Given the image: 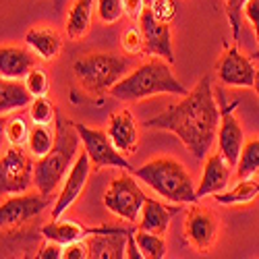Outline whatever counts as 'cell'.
I'll return each instance as SVG.
<instances>
[{
  "instance_id": "obj_1",
  "label": "cell",
  "mask_w": 259,
  "mask_h": 259,
  "mask_svg": "<svg viewBox=\"0 0 259 259\" xmlns=\"http://www.w3.org/2000/svg\"><path fill=\"white\" fill-rule=\"evenodd\" d=\"M220 122V108L213 96V85L209 75L201 77L183 100L170 106L166 112L143 122L147 128H164L175 133L181 143L195 156L197 160L207 158L209 149L215 141Z\"/></svg>"
},
{
  "instance_id": "obj_2",
  "label": "cell",
  "mask_w": 259,
  "mask_h": 259,
  "mask_svg": "<svg viewBox=\"0 0 259 259\" xmlns=\"http://www.w3.org/2000/svg\"><path fill=\"white\" fill-rule=\"evenodd\" d=\"M187 96L189 90L172 75L170 62L154 56L141 67L126 73L116 85H112L110 96L120 102H139L152 96Z\"/></svg>"
},
{
  "instance_id": "obj_3",
  "label": "cell",
  "mask_w": 259,
  "mask_h": 259,
  "mask_svg": "<svg viewBox=\"0 0 259 259\" xmlns=\"http://www.w3.org/2000/svg\"><path fill=\"white\" fill-rule=\"evenodd\" d=\"M81 137L75 128V122L69 118H56V141L50 154L39 158L33 164V185L39 193L52 195L58 189L60 181H64L67 172L71 170L73 162L77 160Z\"/></svg>"
},
{
  "instance_id": "obj_4",
  "label": "cell",
  "mask_w": 259,
  "mask_h": 259,
  "mask_svg": "<svg viewBox=\"0 0 259 259\" xmlns=\"http://www.w3.org/2000/svg\"><path fill=\"white\" fill-rule=\"evenodd\" d=\"M133 175L147 185L152 191L170 203L177 205H189L197 203V187L193 185V179L187 172V168L172 158H156L152 162L143 164L141 168L133 170Z\"/></svg>"
},
{
  "instance_id": "obj_5",
  "label": "cell",
  "mask_w": 259,
  "mask_h": 259,
  "mask_svg": "<svg viewBox=\"0 0 259 259\" xmlns=\"http://www.w3.org/2000/svg\"><path fill=\"white\" fill-rule=\"evenodd\" d=\"M131 58L110 54V52H96L81 56L73 62V73L83 85V90L92 96H102L112 90L128 71H131Z\"/></svg>"
},
{
  "instance_id": "obj_6",
  "label": "cell",
  "mask_w": 259,
  "mask_h": 259,
  "mask_svg": "<svg viewBox=\"0 0 259 259\" xmlns=\"http://www.w3.org/2000/svg\"><path fill=\"white\" fill-rule=\"evenodd\" d=\"M145 201H147V195L141 191L135 177H131V175L116 177L104 195L106 209L112 211L114 215H118V218L126 220L128 224L139 222Z\"/></svg>"
},
{
  "instance_id": "obj_7",
  "label": "cell",
  "mask_w": 259,
  "mask_h": 259,
  "mask_svg": "<svg viewBox=\"0 0 259 259\" xmlns=\"http://www.w3.org/2000/svg\"><path fill=\"white\" fill-rule=\"evenodd\" d=\"M215 100H218L220 108V122H218V133H215V141H218V152L224 156V160L236 168L245 145V133L241 122L236 120L234 110L239 108V100L226 102L224 90H215Z\"/></svg>"
},
{
  "instance_id": "obj_8",
  "label": "cell",
  "mask_w": 259,
  "mask_h": 259,
  "mask_svg": "<svg viewBox=\"0 0 259 259\" xmlns=\"http://www.w3.org/2000/svg\"><path fill=\"white\" fill-rule=\"evenodd\" d=\"M75 128L77 133L81 137V145L85 149V154L90 156L92 164H94V170H100V168H122V170H128L133 172L135 168L131 166V162H128L122 152H118V149L114 147L112 139L108 133L100 131V128H92L88 124L83 122H75Z\"/></svg>"
},
{
  "instance_id": "obj_9",
  "label": "cell",
  "mask_w": 259,
  "mask_h": 259,
  "mask_svg": "<svg viewBox=\"0 0 259 259\" xmlns=\"http://www.w3.org/2000/svg\"><path fill=\"white\" fill-rule=\"evenodd\" d=\"M33 183V162L21 149V145H11L0 156V195H19L27 193Z\"/></svg>"
},
{
  "instance_id": "obj_10",
  "label": "cell",
  "mask_w": 259,
  "mask_h": 259,
  "mask_svg": "<svg viewBox=\"0 0 259 259\" xmlns=\"http://www.w3.org/2000/svg\"><path fill=\"white\" fill-rule=\"evenodd\" d=\"M218 215L209 207H203L199 203L191 205L185 220V239L193 249H197L199 253L209 251L218 239Z\"/></svg>"
},
{
  "instance_id": "obj_11",
  "label": "cell",
  "mask_w": 259,
  "mask_h": 259,
  "mask_svg": "<svg viewBox=\"0 0 259 259\" xmlns=\"http://www.w3.org/2000/svg\"><path fill=\"white\" fill-rule=\"evenodd\" d=\"M215 75L226 88H253L257 67L236 46H226L215 62Z\"/></svg>"
},
{
  "instance_id": "obj_12",
  "label": "cell",
  "mask_w": 259,
  "mask_h": 259,
  "mask_svg": "<svg viewBox=\"0 0 259 259\" xmlns=\"http://www.w3.org/2000/svg\"><path fill=\"white\" fill-rule=\"evenodd\" d=\"M139 29L143 33L145 48L143 52L149 56L164 58L166 62L175 64V50H172V35H170V25L166 21L158 19L152 11L145 7V11L139 17Z\"/></svg>"
},
{
  "instance_id": "obj_13",
  "label": "cell",
  "mask_w": 259,
  "mask_h": 259,
  "mask_svg": "<svg viewBox=\"0 0 259 259\" xmlns=\"http://www.w3.org/2000/svg\"><path fill=\"white\" fill-rule=\"evenodd\" d=\"M50 197L52 195H44V193H19V195L7 199L0 205V228L17 226L35 218L50 205Z\"/></svg>"
},
{
  "instance_id": "obj_14",
  "label": "cell",
  "mask_w": 259,
  "mask_h": 259,
  "mask_svg": "<svg viewBox=\"0 0 259 259\" xmlns=\"http://www.w3.org/2000/svg\"><path fill=\"white\" fill-rule=\"evenodd\" d=\"M90 175H92V160L88 154H79V158L73 162L71 170L67 172L64 177V183H62V189H60V195L52 207V220H58L60 215L67 211L79 197L90 181Z\"/></svg>"
},
{
  "instance_id": "obj_15",
  "label": "cell",
  "mask_w": 259,
  "mask_h": 259,
  "mask_svg": "<svg viewBox=\"0 0 259 259\" xmlns=\"http://www.w3.org/2000/svg\"><path fill=\"white\" fill-rule=\"evenodd\" d=\"M124 228H118V226H96V228H85L81 226L79 222H73V220H52L50 224H46L41 228V234H44L46 241H52V243H58V245H69V243H75V241H83L85 236H92V234H100V232H120Z\"/></svg>"
},
{
  "instance_id": "obj_16",
  "label": "cell",
  "mask_w": 259,
  "mask_h": 259,
  "mask_svg": "<svg viewBox=\"0 0 259 259\" xmlns=\"http://www.w3.org/2000/svg\"><path fill=\"white\" fill-rule=\"evenodd\" d=\"M232 177V166L224 160V156L218 154H209L205 164H203V172H201V181L197 185V197H209L215 195L220 191H226L228 183Z\"/></svg>"
},
{
  "instance_id": "obj_17",
  "label": "cell",
  "mask_w": 259,
  "mask_h": 259,
  "mask_svg": "<svg viewBox=\"0 0 259 259\" xmlns=\"http://www.w3.org/2000/svg\"><path fill=\"white\" fill-rule=\"evenodd\" d=\"M108 135H110L114 147L122 154H133L137 149V122L131 114V110H122L114 112L108 118Z\"/></svg>"
},
{
  "instance_id": "obj_18",
  "label": "cell",
  "mask_w": 259,
  "mask_h": 259,
  "mask_svg": "<svg viewBox=\"0 0 259 259\" xmlns=\"http://www.w3.org/2000/svg\"><path fill=\"white\" fill-rule=\"evenodd\" d=\"M126 232L128 228L120 232L92 234V239H88L90 257L92 259H124L126 257Z\"/></svg>"
},
{
  "instance_id": "obj_19",
  "label": "cell",
  "mask_w": 259,
  "mask_h": 259,
  "mask_svg": "<svg viewBox=\"0 0 259 259\" xmlns=\"http://www.w3.org/2000/svg\"><path fill=\"white\" fill-rule=\"evenodd\" d=\"M35 67V58L31 52L17 48V46H3L0 48V77L19 81L27 77V73Z\"/></svg>"
},
{
  "instance_id": "obj_20",
  "label": "cell",
  "mask_w": 259,
  "mask_h": 259,
  "mask_svg": "<svg viewBox=\"0 0 259 259\" xmlns=\"http://www.w3.org/2000/svg\"><path fill=\"white\" fill-rule=\"evenodd\" d=\"M183 205H162L160 201L156 199H149L143 203V209H141V220H139V228L143 230H149V232H156V234H166L168 226H170V220L172 215L179 213Z\"/></svg>"
},
{
  "instance_id": "obj_21",
  "label": "cell",
  "mask_w": 259,
  "mask_h": 259,
  "mask_svg": "<svg viewBox=\"0 0 259 259\" xmlns=\"http://www.w3.org/2000/svg\"><path fill=\"white\" fill-rule=\"evenodd\" d=\"M25 41L33 50V54L41 60H52L62 50L60 35L50 27H31L25 33Z\"/></svg>"
},
{
  "instance_id": "obj_22",
  "label": "cell",
  "mask_w": 259,
  "mask_h": 259,
  "mask_svg": "<svg viewBox=\"0 0 259 259\" xmlns=\"http://www.w3.org/2000/svg\"><path fill=\"white\" fill-rule=\"evenodd\" d=\"M33 96L27 92L25 83L0 77V114L17 112L21 108H27Z\"/></svg>"
},
{
  "instance_id": "obj_23",
  "label": "cell",
  "mask_w": 259,
  "mask_h": 259,
  "mask_svg": "<svg viewBox=\"0 0 259 259\" xmlns=\"http://www.w3.org/2000/svg\"><path fill=\"white\" fill-rule=\"evenodd\" d=\"M259 197V181L253 179H239L232 189L215 193L213 199L220 205H245Z\"/></svg>"
},
{
  "instance_id": "obj_24",
  "label": "cell",
  "mask_w": 259,
  "mask_h": 259,
  "mask_svg": "<svg viewBox=\"0 0 259 259\" xmlns=\"http://www.w3.org/2000/svg\"><path fill=\"white\" fill-rule=\"evenodd\" d=\"M94 0H75L67 15V35L71 39H81L92 27Z\"/></svg>"
},
{
  "instance_id": "obj_25",
  "label": "cell",
  "mask_w": 259,
  "mask_h": 259,
  "mask_svg": "<svg viewBox=\"0 0 259 259\" xmlns=\"http://www.w3.org/2000/svg\"><path fill=\"white\" fill-rule=\"evenodd\" d=\"M54 141H56V133H52L50 124H33V128L29 131V139H27V152L35 160H39L50 154V149L54 147Z\"/></svg>"
},
{
  "instance_id": "obj_26",
  "label": "cell",
  "mask_w": 259,
  "mask_h": 259,
  "mask_svg": "<svg viewBox=\"0 0 259 259\" xmlns=\"http://www.w3.org/2000/svg\"><path fill=\"white\" fill-rule=\"evenodd\" d=\"M257 172H259V137H253L243 145L239 164H236V179H251Z\"/></svg>"
},
{
  "instance_id": "obj_27",
  "label": "cell",
  "mask_w": 259,
  "mask_h": 259,
  "mask_svg": "<svg viewBox=\"0 0 259 259\" xmlns=\"http://www.w3.org/2000/svg\"><path fill=\"white\" fill-rule=\"evenodd\" d=\"M135 241L143 253V257L149 259H162L166 257V241H164V234H156V232H149V230H135Z\"/></svg>"
},
{
  "instance_id": "obj_28",
  "label": "cell",
  "mask_w": 259,
  "mask_h": 259,
  "mask_svg": "<svg viewBox=\"0 0 259 259\" xmlns=\"http://www.w3.org/2000/svg\"><path fill=\"white\" fill-rule=\"evenodd\" d=\"M54 118H56L54 106L46 96L31 100V104H29V120L33 124H52Z\"/></svg>"
},
{
  "instance_id": "obj_29",
  "label": "cell",
  "mask_w": 259,
  "mask_h": 259,
  "mask_svg": "<svg viewBox=\"0 0 259 259\" xmlns=\"http://www.w3.org/2000/svg\"><path fill=\"white\" fill-rule=\"evenodd\" d=\"M25 88H27V92H29L33 98L48 96V90H50L48 73H46L44 69L33 67V69L27 73V77H25Z\"/></svg>"
},
{
  "instance_id": "obj_30",
  "label": "cell",
  "mask_w": 259,
  "mask_h": 259,
  "mask_svg": "<svg viewBox=\"0 0 259 259\" xmlns=\"http://www.w3.org/2000/svg\"><path fill=\"white\" fill-rule=\"evenodd\" d=\"M29 131H31V128H27V122L21 116L5 120V137L9 139L11 145H23V143H27Z\"/></svg>"
},
{
  "instance_id": "obj_31",
  "label": "cell",
  "mask_w": 259,
  "mask_h": 259,
  "mask_svg": "<svg viewBox=\"0 0 259 259\" xmlns=\"http://www.w3.org/2000/svg\"><path fill=\"white\" fill-rule=\"evenodd\" d=\"M124 15L122 0H98V17L102 23L112 25Z\"/></svg>"
},
{
  "instance_id": "obj_32",
  "label": "cell",
  "mask_w": 259,
  "mask_h": 259,
  "mask_svg": "<svg viewBox=\"0 0 259 259\" xmlns=\"http://www.w3.org/2000/svg\"><path fill=\"white\" fill-rule=\"evenodd\" d=\"M120 46L122 50L128 54V56H137L143 52L145 48V41H143V33L139 27H131V29H126L122 31L120 35Z\"/></svg>"
},
{
  "instance_id": "obj_33",
  "label": "cell",
  "mask_w": 259,
  "mask_h": 259,
  "mask_svg": "<svg viewBox=\"0 0 259 259\" xmlns=\"http://www.w3.org/2000/svg\"><path fill=\"white\" fill-rule=\"evenodd\" d=\"M247 0H226V17L232 29V39H239L241 23H243V7Z\"/></svg>"
},
{
  "instance_id": "obj_34",
  "label": "cell",
  "mask_w": 259,
  "mask_h": 259,
  "mask_svg": "<svg viewBox=\"0 0 259 259\" xmlns=\"http://www.w3.org/2000/svg\"><path fill=\"white\" fill-rule=\"evenodd\" d=\"M243 13H245L247 21L251 23V27L255 31V39H257V50L251 56L255 60H259V0H247L245 7H243Z\"/></svg>"
},
{
  "instance_id": "obj_35",
  "label": "cell",
  "mask_w": 259,
  "mask_h": 259,
  "mask_svg": "<svg viewBox=\"0 0 259 259\" xmlns=\"http://www.w3.org/2000/svg\"><path fill=\"white\" fill-rule=\"evenodd\" d=\"M147 9L152 11L158 19L166 21V23H170V21L175 19V15H177V5H175V0H154V3L149 5Z\"/></svg>"
},
{
  "instance_id": "obj_36",
  "label": "cell",
  "mask_w": 259,
  "mask_h": 259,
  "mask_svg": "<svg viewBox=\"0 0 259 259\" xmlns=\"http://www.w3.org/2000/svg\"><path fill=\"white\" fill-rule=\"evenodd\" d=\"M88 257H90L88 241H75L62 247V259H88Z\"/></svg>"
},
{
  "instance_id": "obj_37",
  "label": "cell",
  "mask_w": 259,
  "mask_h": 259,
  "mask_svg": "<svg viewBox=\"0 0 259 259\" xmlns=\"http://www.w3.org/2000/svg\"><path fill=\"white\" fill-rule=\"evenodd\" d=\"M35 257H37V259H60V257H62V245L48 241L44 247L37 251Z\"/></svg>"
},
{
  "instance_id": "obj_38",
  "label": "cell",
  "mask_w": 259,
  "mask_h": 259,
  "mask_svg": "<svg viewBox=\"0 0 259 259\" xmlns=\"http://www.w3.org/2000/svg\"><path fill=\"white\" fill-rule=\"evenodd\" d=\"M122 9L131 19L139 21L141 13L145 11V0H122Z\"/></svg>"
},
{
  "instance_id": "obj_39",
  "label": "cell",
  "mask_w": 259,
  "mask_h": 259,
  "mask_svg": "<svg viewBox=\"0 0 259 259\" xmlns=\"http://www.w3.org/2000/svg\"><path fill=\"white\" fill-rule=\"evenodd\" d=\"M135 228H128V232H126V257H131V259H141L143 257V253H141V249H139V245H137V241H135Z\"/></svg>"
},
{
  "instance_id": "obj_40",
  "label": "cell",
  "mask_w": 259,
  "mask_h": 259,
  "mask_svg": "<svg viewBox=\"0 0 259 259\" xmlns=\"http://www.w3.org/2000/svg\"><path fill=\"white\" fill-rule=\"evenodd\" d=\"M46 3H50V7H52L54 13H60V9H62V5H64V0H46Z\"/></svg>"
},
{
  "instance_id": "obj_41",
  "label": "cell",
  "mask_w": 259,
  "mask_h": 259,
  "mask_svg": "<svg viewBox=\"0 0 259 259\" xmlns=\"http://www.w3.org/2000/svg\"><path fill=\"white\" fill-rule=\"evenodd\" d=\"M253 90H255V94L259 96V60H257V75H255V85H253Z\"/></svg>"
},
{
  "instance_id": "obj_42",
  "label": "cell",
  "mask_w": 259,
  "mask_h": 259,
  "mask_svg": "<svg viewBox=\"0 0 259 259\" xmlns=\"http://www.w3.org/2000/svg\"><path fill=\"white\" fill-rule=\"evenodd\" d=\"M5 141V120H0V147H3Z\"/></svg>"
},
{
  "instance_id": "obj_43",
  "label": "cell",
  "mask_w": 259,
  "mask_h": 259,
  "mask_svg": "<svg viewBox=\"0 0 259 259\" xmlns=\"http://www.w3.org/2000/svg\"><path fill=\"white\" fill-rule=\"evenodd\" d=\"M154 3V0H145V7H149V5H152Z\"/></svg>"
}]
</instances>
